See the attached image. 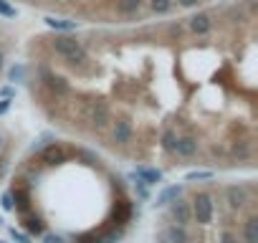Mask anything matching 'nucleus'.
I'll return each instance as SVG.
<instances>
[{"label": "nucleus", "mask_w": 258, "mask_h": 243, "mask_svg": "<svg viewBox=\"0 0 258 243\" xmlns=\"http://www.w3.org/2000/svg\"><path fill=\"white\" fill-rule=\"evenodd\" d=\"M33 101L69 140L160 172H253L255 3L33 46Z\"/></svg>", "instance_id": "obj_1"}, {"label": "nucleus", "mask_w": 258, "mask_h": 243, "mask_svg": "<svg viewBox=\"0 0 258 243\" xmlns=\"http://www.w3.org/2000/svg\"><path fill=\"white\" fill-rule=\"evenodd\" d=\"M8 205L33 243H119L137 218L124 175L74 140L28 152L11 175Z\"/></svg>", "instance_id": "obj_2"}, {"label": "nucleus", "mask_w": 258, "mask_h": 243, "mask_svg": "<svg viewBox=\"0 0 258 243\" xmlns=\"http://www.w3.org/2000/svg\"><path fill=\"white\" fill-rule=\"evenodd\" d=\"M152 243H258L253 177H198L157 200Z\"/></svg>", "instance_id": "obj_3"}, {"label": "nucleus", "mask_w": 258, "mask_h": 243, "mask_svg": "<svg viewBox=\"0 0 258 243\" xmlns=\"http://www.w3.org/2000/svg\"><path fill=\"white\" fill-rule=\"evenodd\" d=\"M3 66H6V51H3V46H0V71H3Z\"/></svg>", "instance_id": "obj_4"}]
</instances>
